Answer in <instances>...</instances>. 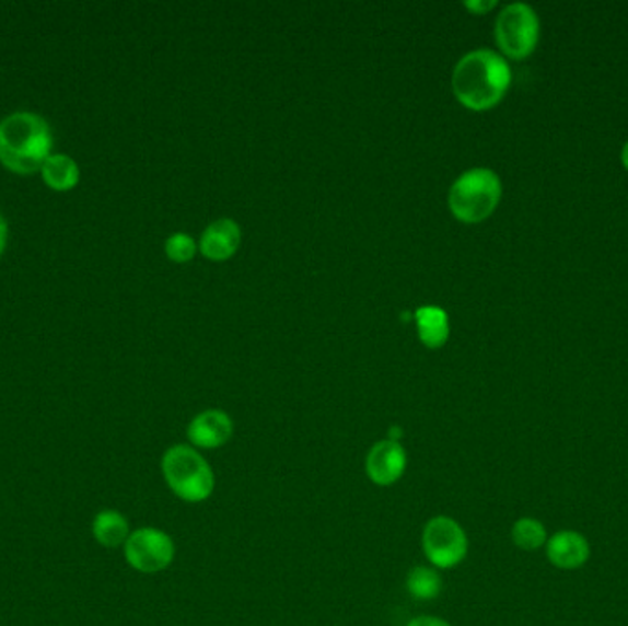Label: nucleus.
Segmentation results:
<instances>
[{"mask_svg": "<svg viewBox=\"0 0 628 626\" xmlns=\"http://www.w3.org/2000/svg\"><path fill=\"white\" fill-rule=\"evenodd\" d=\"M8 243V222L7 217L0 213V254L4 252Z\"/></svg>", "mask_w": 628, "mask_h": 626, "instance_id": "nucleus-20", "label": "nucleus"}, {"mask_svg": "<svg viewBox=\"0 0 628 626\" xmlns=\"http://www.w3.org/2000/svg\"><path fill=\"white\" fill-rule=\"evenodd\" d=\"M406 590L410 592L411 598L419 601H432L440 595L443 590V581L440 573L430 566H416L410 569L406 577Z\"/></svg>", "mask_w": 628, "mask_h": 626, "instance_id": "nucleus-15", "label": "nucleus"}, {"mask_svg": "<svg viewBox=\"0 0 628 626\" xmlns=\"http://www.w3.org/2000/svg\"><path fill=\"white\" fill-rule=\"evenodd\" d=\"M502 199V181L487 167L465 171L449 192V208L457 221L478 224L497 210Z\"/></svg>", "mask_w": 628, "mask_h": 626, "instance_id": "nucleus-3", "label": "nucleus"}, {"mask_svg": "<svg viewBox=\"0 0 628 626\" xmlns=\"http://www.w3.org/2000/svg\"><path fill=\"white\" fill-rule=\"evenodd\" d=\"M162 474L175 496L189 503L208 500L216 489V476L210 463L188 444H175L164 452Z\"/></svg>", "mask_w": 628, "mask_h": 626, "instance_id": "nucleus-4", "label": "nucleus"}, {"mask_svg": "<svg viewBox=\"0 0 628 626\" xmlns=\"http://www.w3.org/2000/svg\"><path fill=\"white\" fill-rule=\"evenodd\" d=\"M498 46L511 59L532 56L540 37V21L535 10L524 2L503 8L495 23Z\"/></svg>", "mask_w": 628, "mask_h": 626, "instance_id": "nucleus-5", "label": "nucleus"}, {"mask_svg": "<svg viewBox=\"0 0 628 626\" xmlns=\"http://www.w3.org/2000/svg\"><path fill=\"white\" fill-rule=\"evenodd\" d=\"M400 438H403V428L392 427V430H389L388 436L389 441H397V443H400L399 441Z\"/></svg>", "mask_w": 628, "mask_h": 626, "instance_id": "nucleus-21", "label": "nucleus"}, {"mask_svg": "<svg viewBox=\"0 0 628 626\" xmlns=\"http://www.w3.org/2000/svg\"><path fill=\"white\" fill-rule=\"evenodd\" d=\"M513 81L505 57L489 48L468 51L452 72V91L457 102L470 111L497 107Z\"/></svg>", "mask_w": 628, "mask_h": 626, "instance_id": "nucleus-1", "label": "nucleus"}, {"mask_svg": "<svg viewBox=\"0 0 628 626\" xmlns=\"http://www.w3.org/2000/svg\"><path fill=\"white\" fill-rule=\"evenodd\" d=\"M126 560L132 569L142 573H159L175 558L172 536L156 528H140L132 531L124 544Z\"/></svg>", "mask_w": 628, "mask_h": 626, "instance_id": "nucleus-7", "label": "nucleus"}, {"mask_svg": "<svg viewBox=\"0 0 628 626\" xmlns=\"http://www.w3.org/2000/svg\"><path fill=\"white\" fill-rule=\"evenodd\" d=\"M241 245V228L234 219L223 217L208 224L200 235V252L212 262H224L234 256Z\"/></svg>", "mask_w": 628, "mask_h": 626, "instance_id": "nucleus-10", "label": "nucleus"}, {"mask_svg": "<svg viewBox=\"0 0 628 626\" xmlns=\"http://www.w3.org/2000/svg\"><path fill=\"white\" fill-rule=\"evenodd\" d=\"M495 7H497L495 0H468V2H465V8L476 13V15H484V13L489 12Z\"/></svg>", "mask_w": 628, "mask_h": 626, "instance_id": "nucleus-18", "label": "nucleus"}, {"mask_svg": "<svg viewBox=\"0 0 628 626\" xmlns=\"http://www.w3.org/2000/svg\"><path fill=\"white\" fill-rule=\"evenodd\" d=\"M406 626H452L451 623H446L445 619L441 617H434V615H421V617H416L411 619Z\"/></svg>", "mask_w": 628, "mask_h": 626, "instance_id": "nucleus-19", "label": "nucleus"}, {"mask_svg": "<svg viewBox=\"0 0 628 626\" xmlns=\"http://www.w3.org/2000/svg\"><path fill=\"white\" fill-rule=\"evenodd\" d=\"M423 552L434 568H456L467 557V533L451 517L430 519L423 530Z\"/></svg>", "mask_w": 628, "mask_h": 626, "instance_id": "nucleus-6", "label": "nucleus"}, {"mask_svg": "<svg viewBox=\"0 0 628 626\" xmlns=\"http://www.w3.org/2000/svg\"><path fill=\"white\" fill-rule=\"evenodd\" d=\"M234 433V421L226 411L205 410L195 416L188 425L189 443L194 449L213 450L229 443Z\"/></svg>", "mask_w": 628, "mask_h": 626, "instance_id": "nucleus-9", "label": "nucleus"}, {"mask_svg": "<svg viewBox=\"0 0 628 626\" xmlns=\"http://www.w3.org/2000/svg\"><path fill=\"white\" fill-rule=\"evenodd\" d=\"M621 162L623 165H625V167L628 170V140L625 142V146H623Z\"/></svg>", "mask_w": 628, "mask_h": 626, "instance_id": "nucleus-22", "label": "nucleus"}, {"mask_svg": "<svg viewBox=\"0 0 628 626\" xmlns=\"http://www.w3.org/2000/svg\"><path fill=\"white\" fill-rule=\"evenodd\" d=\"M54 137L39 114L19 111L0 121V162L19 175L40 171L51 154Z\"/></svg>", "mask_w": 628, "mask_h": 626, "instance_id": "nucleus-2", "label": "nucleus"}, {"mask_svg": "<svg viewBox=\"0 0 628 626\" xmlns=\"http://www.w3.org/2000/svg\"><path fill=\"white\" fill-rule=\"evenodd\" d=\"M511 538L520 549L535 552L548 542V533H546L543 522L535 519H520L514 522Z\"/></svg>", "mask_w": 628, "mask_h": 626, "instance_id": "nucleus-16", "label": "nucleus"}, {"mask_svg": "<svg viewBox=\"0 0 628 626\" xmlns=\"http://www.w3.org/2000/svg\"><path fill=\"white\" fill-rule=\"evenodd\" d=\"M92 535L103 547H118L126 544L131 531L129 522L120 511L103 509L92 520Z\"/></svg>", "mask_w": 628, "mask_h": 626, "instance_id": "nucleus-13", "label": "nucleus"}, {"mask_svg": "<svg viewBox=\"0 0 628 626\" xmlns=\"http://www.w3.org/2000/svg\"><path fill=\"white\" fill-rule=\"evenodd\" d=\"M416 327L419 340L430 349H438L445 346L451 335L449 325V314L438 305H423L416 311Z\"/></svg>", "mask_w": 628, "mask_h": 626, "instance_id": "nucleus-12", "label": "nucleus"}, {"mask_svg": "<svg viewBox=\"0 0 628 626\" xmlns=\"http://www.w3.org/2000/svg\"><path fill=\"white\" fill-rule=\"evenodd\" d=\"M197 252V243L194 237L183 232L170 235L166 241V254L172 262L186 263L195 256Z\"/></svg>", "mask_w": 628, "mask_h": 626, "instance_id": "nucleus-17", "label": "nucleus"}, {"mask_svg": "<svg viewBox=\"0 0 628 626\" xmlns=\"http://www.w3.org/2000/svg\"><path fill=\"white\" fill-rule=\"evenodd\" d=\"M406 471V450L397 441L383 439L365 455V474L379 487L399 482Z\"/></svg>", "mask_w": 628, "mask_h": 626, "instance_id": "nucleus-8", "label": "nucleus"}, {"mask_svg": "<svg viewBox=\"0 0 628 626\" xmlns=\"http://www.w3.org/2000/svg\"><path fill=\"white\" fill-rule=\"evenodd\" d=\"M40 175L51 189L69 192L80 183V167L69 154H50L40 167Z\"/></svg>", "mask_w": 628, "mask_h": 626, "instance_id": "nucleus-14", "label": "nucleus"}, {"mask_svg": "<svg viewBox=\"0 0 628 626\" xmlns=\"http://www.w3.org/2000/svg\"><path fill=\"white\" fill-rule=\"evenodd\" d=\"M549 563L560 569H579L589 563L590 544L578 531H559L548 542Z\"/></svg>", "mask_w": 628, "mask_h": 626, "instance_id": "nucleus-11", "label": "nucleus"}]
</instances>
